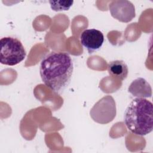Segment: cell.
Masks as SVG:
<instances>
[{"mask_svg": "<svg viewBox=\"0 0 153 153\" xmlns=\"http://www.w3.org/2000/svg\"><path fill=\"white\" fill-rule=\"evenodd\" d=\"M73 62L67 53L51 52L42 60L39 72L42 81L50 89L61 93L70 83Z\"/></svg>", "mask_w": 153, "mask_h": 153, "instance_id": "obj_1", "label": "cell"}, {"mask_svg": "<svg viewBox=\"0 0 153 153\" xmlns=\"http://www.w3.org/2000/svg\"><path fill=\"white\" fill-rule=\"evenodd\" d=\"M124 123L133 134L145 136L153 128V105L149 100L137 97L131 100L124 112Z\"/></svg>", "mask_w": 153, "mask_h": 153, "instance_id": "obj_2", "label": "cell"}, {"mask_svg": "<svg viewBox=\"0 0 153 153\" xmlns=\"http://www.w3.org/2000/svg\"><path fill=\"white\" fill-rule=\"evenodd\" d=\"M26 52L21 41L14 37H4L0 40V62L14 66L24 60Z\"/></svg>", "mask_w": 153, "mask_h": 153, "instance_id": "obj_3", "label": "cell"}, {"mask_svg": "<svg viewBox=\"0 0 153 153\" xmlns=\"http://www.w3.org/2000/svg\"><path fill=\"white\" fill-rule=\"evenodd\" d=\"M116 114L115 101L110 95L105 96L99 100L90 111V115L93 120L100 124L111 122Z\"/></svg>", "mask_w": 153, "mask_h": 153, "instance_id": "obj_4", "label": "cell"}, {"mask_svg": "<svg viewBox=\"0 0 153 153\" xmlns=\"http://www.w3.org/2000/svg\"><path fill=\"white\" fill-rule=\"evenodd\" d=\"M112 17L123 23L130 22L136 16L134 5L127 0H115L109 4Z\"/></svg>", "mask_w": 153, "mask_h": 153, "instance_id": "obj_5", "label": "cell"}, {"mask_svg": "<svg viewBox=\"0 0 153 153\" xmlns=\"http://www.w3.org/2000/svg\"><path fill=\"white\" fill-rule=\"evenodd\" d=\"M80 42L88 53L91 54L101 48L104 42V36L102 32L96 29H86L80 35Z\"/></svg>", "mask_w": 153, "mask_h": 153, "instance_id": "obj_6", "label": "cell"}, {"mask_svg": "<svg viewBox=\"0 0 153 153\" xmlns=\"http://www.w3.org/2000/svg\"><path fill=\"white\" fill-rule=\"evenodd\" d=\"M128 91L137 97H151L152 88L148 82L142 78H137L130 84Z\"/></svg>", "mask_w": 153, "mask_h": 153, "instance_id": "obj_7", "label": "cell"}, {"mask_svg": "<svg viewBox=\"0 0 153 153\" xmlns=\"http://www.w3.org/2000/svg\"><path fill=\"white\" fill-rule=\"evenodd\" d=\"M108 72L111 76L123 81L128 75V69L123 60H116L109 63Z\"/></svg>", "mask_w": 153, "mask_h": 153, "instance_id": "obj_8", "label": "cell"}, {"mask_svg": "<svg viewBox=\"0 0 153 153\" xmlns=\"http://www.w3.org/2000/svg\"><path fill=\"white\" fill-rule=\"evenodd\" d=\"M51 8L53 10L58 11L62 10H68L72 5L73 1H50Z\"/></svg>", "mask_w": 153, "mask_h": 153, "instance_id": "obj_9", "label": "cell"}]
</instances>
